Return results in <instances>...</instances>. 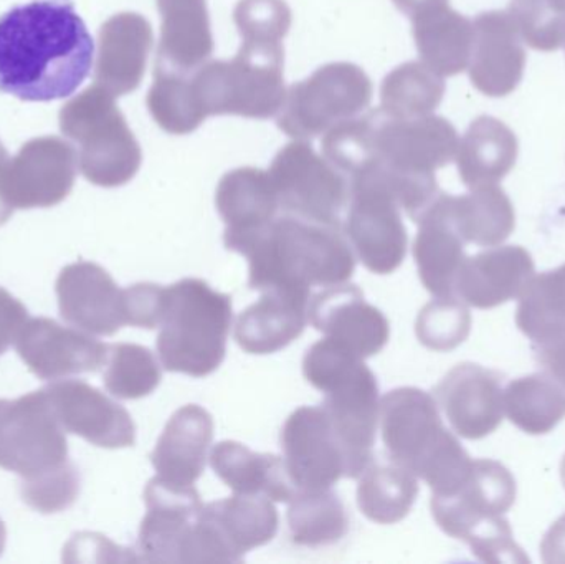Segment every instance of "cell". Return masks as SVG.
Returning a JSON list of instances; mask_svg holds the SVG:
<instances>
[{"mask_svg":"<svg viewBox=\"0 0 565 564\" xmlns=\"http://www.w3.org/2000/svg\"><path fill=\"white\" fill-rule=\"evenodd\" d=\"M95 42L70 0H33L0 17V92L22 102L73 95L92 72Z\"/></svg>","mask_w":565,"mask_h":564,"instance_id":"obj_1","label":"cell"},{"mask_svg":"<svg viewBox=\"0 0 565 564\" xmlns=\"http://www.w3.org/2000/svg\"><path fill=\"white\" fill-rule=\"evenodd\" d=\"M224 242L228 251L247 258L248 284L258 291L311 295L315 287L348 284L355 270L344 228L285 212L260 231Z\"/></svg>","mask_w":565,"mask_h":564,"instance_id":"obj_2","label":"cell"},{"mask_svg":"<svg viewBox=\"0 0 565 564\" xmlns=\"http://www.w3.org/2000/svg\"><path fill=\"white\" fill-rule=\"evenodd\" d=\"M306 381L324 394L328 414L348 460V479H359L372 464L381 419L379 384L364 358L324 338L302 358Z\"/></svg>","mask_w":565,"mask_h":564,"instance_id":"obj_3","label":"cell"},{"mask_svg":"<svg viewBox=\"0 0 565 564\" xmlns=\"http://www.w3.org/2000/svg\"><path fill=\"white\" fill-rule=\"evenodd\" d=\"M516 480L501 462L473 460L467 479L444 496H431V515L441 532L467 543L480 562L526 564L504 519L516 502Z\"/></svg>","mask_w":565,"mask_h":564,"instance_id":"obj_4","label":"cell"},{"mask_svg":"<svg viewBox=\"0 0 565 564\" xmlns=\"http://www.w3.org/2000/svg\"><path fill=\"white\" fill-rule=\"evenodd\" d=\"M382 440L392 462L444 496L470 473L473 459L441 423L438 403L417 387H398L381 401Z\"/></svg>","mask_w":565,"mask_h":564,"instance_id":"obj_5","label":"cell"},{"mask_svg":"<svg viewBox=\"0 0 565 564\" xmlns=\"http://www.w3.org/2000/svg\"><path fill=\"white\" fill-rule=\"evenodd\" d=\"M232 298L207 281L182 278L166 287L158 354L169 373L211 376L224 363L231 334Z\"/></svg>","mask_w":565,"mask_h":564,"instance_id":"obj_6","label":"cell"},{"mask_svg":"<svg viewBox=\"0 0 565 564\" xmlns=\"http://www.w3.org/2000/svg\"><path fill=\"white\" fill-rule=\"evenodd\" d=\"M116 96L95 85L60 109V129L78 145V169L99 188L128 184L141 168L142 152Z\"/></svg>","mask_w":565,"mask_h":564,"instance_id":"obj_7","label":"cell"},{"mask_svg":"<svg viewBox=\"0 0 565 564\" xmlns=\"http://www.w3.org/2000/svg\"><path fill=\"white\" fill-rule=\"evenodd\" d=\"M285 53L241 46L234 60H218L191 73L205 115L267 119L280 113L286 88Z\"/></svg>","mask_w":565,"mask_h":564,"instance_id":"obj_8","label":"cell"},{"mask_svg":"<svg viewBox=\"0 0 565 564\" xmlns=\"http://www.w3.org/2000/svg\"><path fill=\"white\" fill-rule=\"evenodd\" d=\"M372 82L354 63H329L286 92L278 128L298 141L326 135L342 121L367 111Z\"/></svg>","mask_w":565,"mask_h":564,"instance_id":"obj_9","label":"cell"},{"mask_svg":"<svg viewBox=\"0 0 565 564\" xmlns=\"http://www.w3.org/2000/svg\"><path fill=\"white\" fill-rule=\"evenodd\" d=\"M270 178L280 211L319 224L339 225L351 201V181L311 145H286L271 162Z\"/></svg>","mask_w":565,"mask_h":564,"instance_id":"obj_10","label":"cell"},{"mask_svg":"<svg viewBox=\"0 0 565 564\" xmlns=\"http://www.w3.org/2000/svg\"><path fill=\"white\" fill-rule=\"evenodd\" d=\"M351 201L344 234L359 260L372 274L388 275L404 264L407 231L401 205L379 179L361 171L349 178Z\"/></svg>","mask_w":565,"mask_h":564,"instance_id":"obj_11","label":"cell"},{"mask_svg":"<svg viewBox=\"0 0 565 564\" xmlns=\"http://www.w3.org/2000/svg\"><path fill=\"white\" fill-rule=\"evenodd\" d=\"M65 434L42 390L0 400V469L22 480L56 469L68 460Z\"/></svg>","mask_w":565,"mask_h":564,"instance_id":"obj_12","label":"cell"},{"mask_svg":"<svg viewBox=\"0 0 565 564\" xmlns=\"http://www.w3.org/2000/svg\"><path fill=\"white\" fill-rule=\"evenodd\" d=\"M78 152L58 136L26 141L0 164V195L15 209H46L65 201L75 185Z\"/></svg>","mask_w":565,"mask_h":564,"instance_id":"obj_13","label":"cell"},{"mask_svg":"<svg viewBox=\"0 0 565 564\" xmlns=\"http://www.w3.org/2000/svg\"><path fill=\"white\" fill-rule=\"evenodd\" d=\"M458 142L457 129L441 116L404 119L388 116L382 108L372 111L371 161L391 171L435 175L437 169L454 161Z\"/></svg>","mask_w":565,"mask_h":564,"instance_id":"obj_14","label":"cell"},{"mask_svg":"<svg viewBox=\"0 0 565 564\" xmlns=\"http://www.w3.org/2000/svg\"><path fill=\"white\" fill-rule=\"evenodd\" d=\"M282 462L299 490H328L348 477L341 440L322 406H302L281 430Z\"/></svg>","mask_w":565,"mask_h":564,"instance_id":"obj_15","label":"cell"},{"mask_svg":"<svg viewBox=\"0 0 565 564\" xmlns=\"http://www.w3.org/2000/svg\"><path fill=\"white\" fill-rule=\"evenodd\" d=\"M146 517L138 536L142 562L175 564L188 562L202 503L195 487H181L159 479L149 480L145 490Z\"/></svg>","mask_w":565,"mask_h":564,"instance_id":"obj_16","label":"cell"},{"mask_svg":"<svg viewBox=\"0 0 565 564\" xmlns=\"http://www.w3.org/2000/svg\"><path fill=\"white\" fill-rule=\"evenodd\" d=\"M42 391L65 433L102 449L135 446L136 426L128 411L85 381H55Z\"/></svg>","mask_w":565,"mask_h":564,"instance_id":"obj_17","label":"cell"},{"mask_svg":"<svg viewBox=\"0 0 565 564\" xmlns=\"http://www.w3.org/2000/svg\"><path fill=\"white\" fill-rule=\"evenodd\" d=\"M17 353L39 380L58 381L96 373L105 366L108 344L78 328L62 327L50 318H33L15 341Z\"/></svg>","mask_w":565,"mask_h":564,"instance_id":"obj_18","label":"cell"},{"mask_svg":"<svg viewBox=\"0 0 565 564\" xmlns=\"http://www.w3.org/2000/svg\"><path fill=\"white\" fill-rule=\"evenodd\" d=\"M308 320L324 338L364 360L381 353L391 337L387 318L355 285L322 288L309 300Z\"/></svg>","mask_w":565,"mask_h":564,"instance_id":"obj_19","label":"cell"},{"mask_svg":"<svg viewBox=\"0 0 565 564\" xmlns=\"http://www.w3.org/2000/svg\"><path fill=\"white\" fill-rule=\"evenodd\" d=\"M501 376L475 363L457 364L435 387L454 433L468 440L491 436L503 423Z\"/></svg>","mask_w":565,"mask_h":564,"instance_id":"obj_20","label":"cell"},{"mask_svg":"<svg viewBox=\"0 0 565 564\" xmlns=\"http://www.w3.org/2000/svg\"><path fill=\"white\" fill-rule=\"evenodd\" d=\"M55 291L63 320L85 333L113 337L126 324L121 288L93 262L66 265Z\"/></svg>","mask_w":565,"mask_h":564,"instance_id":"obj_21","label":"cell"},{"mask_svg":"<svg viewBox=\"0 0 565 564\" xmlns=\"http://www.w3.org/2000/svg\"><path fill=\"white\" fill-rule=\"evenodd\" d=\"M412 22L422 63L440 76L463 73L473 46V22L451 9L450 0H392Z\"/></svg>","mask_w":565,"mask_h":564,"instance_id":"obj_22","label":"cell"},{"mask_svg":"<svg viewBox=\"0 0 565 564\" xmlns=\"http://www.w3.org/2000/svg\"><path fill=\"white\" fill-rule=\"evenodd\" d=\"M471 46V83L491 98H504L520 86L526 66V50L510 13L490 10L473 22Z\"/></svg>","mask_w":565,"mask_h":564,"instance_id":"obj_23","label":"cell"},{"mask_svg":"<svg viewBox=\"0 0 565 564\" xmlns=\"http://www.w3.org/2000/svg\"><path fill=\"white\" fill-rule=\"evenodd\" d=\"M533 255L521 245H497L465 258L455 278V297L468 307L491 310L520 298L536 274Z\"/></svg>","mask_w":565,"mask_h":564,"instance_id":"obj_24","label":"cell"},{"mask_svg":"<svg viewBox=\"0 0 565 564\" xmlns=\"http://www.w3.org/2000/svg\"><path fill=\"white\" fill-rule=\"evenodd\" d=\"M152 49V26L145 17L122 12L106 20L99 29L96 53V85L125 96L145 78Z\"/></svg>","mask_w":565,"mask_h":564,"instance_id":"obj_25","label":"cell"},{"mask_svg":"<svg viewBox=\"0 0 565 564\" xmlns=\"http://www.w3.org/2000/svg\"><path fill=\"white\" fill-rule=\"evenodd\" d=\"M214 439V419L204 407L188 404L166 424L151 464L159 479L181 487H194L205 470Z\"/></svg>","mask_w":565,"mask_h":564,"instance_id":"obj_26","label":"cell"},{"mask_svg":"<svg viewBox=\"0 0 565 564\" xmlns=\"http://www.w3.org/2000/svg\"><path fill=\"white\" fill-rule=\"evenodd\" d=\"M311 295L262 291L260 300L242 311L235 340L248 354H274L298 340L305 331Z\"/></svg>","mask_w":565,"mask_h":564,"instance_id":"obj_27","label":"cell"},{"mask_svg":"<svg viewBox=\"0 0 565 564\" xmlns=\"http://www.w3.org/2000/svg\"><path fill=\"white\" fill-rule=\"evenodd\" d=\"M161 13L156 66L192 73L214 53L207 0H158Z\"/></svg>","mask_w":565,"mask_h":564,"instance_id":"obj_28","label":"cell"},{"mask_svg":"<svg viewBox=\"0 0 565 564\" xmlns=\"http://www.w3.org/2000/svg\"><path fill=\"white\" fill-rule=\"evenodd\" d=\"M211 467L238 496H262L289 503L298 492L281 457L254 453L235 440H224L212 449Z\"/></svg>","mask_w":565,"mask_h":564,"instance_id":"obj_29","label":"cell"},{"mask_svg":"<svg viewBox=\"0 0 565 564\" xmlns=\"http://www.w3.org/2000/svg\"><path fill=\"white\" fill-rule=\"evenodd\" d=\"M215 204L227 225L224 241L260 231L275 221L280 211L270 172L257 168L227 172L218 182Z\"/></svg>","mask_w":565,"mask_h":564,"instance_id":"obj_30","label":"cell"},{"mask_svg":"<svg viewBox=\"0 0 565 564\" xmlns=\"http://www.w3.org/2000/svg\"><path fill=\"white\" fill-rule=\"evenodd\" d=\"M516 135L493 116H480L471 123L458 142V172L468 189L488 188L503 181L516 164Z\"/></svg>","mask_w":565,"mask_h":564,"instance_id":"obj_31","label":"cell"},{"mask_svg":"<svg viewBox=\"0 0 565 564\" xmlns=\"http://www.w3.org/2000/svg\"><path fill=\"white\" fill-rule=\"evenodd\" d=\"M470 194L448 195L438 202L465 244L497 247L510 238L516 227V212L507 192L498 185L470 189Z\"/></svg>","mask_w":565,"mask_h":564,"instance_id":"obj_32","label":"cell"},{"mask_svg":"<svg viewBox=\"0 0 565 564\" xmlns=\"http://www.w3.org/2000/svg\"><path fill=\"white\" fill-rule=\"evenodd\" d=\"M438 198L418 221L414 258L422 284L434 297H455V278L467 254Z\"/></svg>","mask_w":565,"mask_h":564,"instance_id":"obj_33","label":"cell"},{"mask_svg":"<svg viewBox=\"0 0 565 564\" xmlns=\"http://www.w3.org/2000/svg\"><path fill=\"white\" fill-rule=\"evenodd\" d=\"M211 520L237 563L252 550L268 545L277 536L280 517L274 500L262 496H238L204 506Z\"/></svg>","mask_w":565,"mask_h":564,"instance_id":"obj_34","label":"cell"},{"mask_svg":"<svg viewBox=\"0 0 565 564\" xmlns=\"http://www.w3.org/2000/svg\"><path fill=\"white\" fill-rule=\"evenodd\" d=\"M503 404L511 424L530 436L550 434L565 419V390L550 374L511 381Z\"/></svg>","mask_w":565,"mask_h":564,"instance_id":"obj_35","label":"cell"},{"mask_svg":"<svg viewBox=\"0 0 565 564\" xmlns=\"http://www.w3.org/2000/svg\"><path fill=\"white\" fill-rule=\"evenodd\" d=\"M417 497V477L397 464H371L359 477V509L379 525L402 522L411 513Z\"/></svg>","mask_w":565,"mask_h":564,"instance_id":"obj_36","label":"cell"},{"mask_svg":"<svg viewBox=\"0 0 565 564\" xmlns=\"http://www.w3.org/2000/svg\"><path fill=\"white\" fill-rule=\"evenodd\" d=\"M516 324L533 344L564 337L565 264L527 281L520 295Z\"/></svg>","mask_w":565,"mask_h":564,"instance_id":"obj_37","label":"cell"},{"mask_svg":"<svg viewBox=\"0 0 565 564\" xmlns=\"http://www.w3.org/2000/svg\"><path fill=\"white\" fill-rule=\"evenodd\" d=\"M288 526L296 545L319 549L344 539L349 519L344 503L331 489L299 490L289 500Z\"/></svg>","mask_w":565,"mask_h":564,"instance_id":"obj_38","label":"cell"},{"mask_svg":"<svg viewBox=\"0 0 565 564\" xmlns=\"http://www.w3.org/2000/svg\"><path fill=\"white\" fill-rule=\"evenodd\" d=\"M445 95L444 76L422 62H408L385 76L381 86V108L394 118L431 115Z\"/></svg>","mask_w":565,"mask_h":564,"instance_id":"obj_39","label":"cell"},{"mask_svg":"<svg viewBox=\"0 0 565 564\" xmlns=\"http://www.w3.org/2000/svg\"><path fill=\"white\" fill-rule=\"evenodd\" d=\"M148 108L154 121L171 135H189L207 118L195 95L191 73L162 66H156Z\"/></svg>","mask_w":565,"mask_h":564,"instance_id":"obj_40","label":"cell"},{"mask_svg":"<svg viewBox=\"0 0 565 564\" xmlns=\"http://www.w3.org/2000/svg\"><path fill=\"white\" fill-rule=\"evenodd\" d=\"M105 366L103 383L118 400H142L161 384V364L154 353L141 344H111Z\"/></svg>","mask_w":565,"mask_h":564,"instance_id":"obj_41","label":"cell"},{"mask_svg":"<svg viewBox=\"0 0 565 564\" xmlns=\"http://www.w3.org/2000/svg\"><path fill=\"white\" fill-rule=\"evenodd\" d=\"M468 305L457 297H437L425 305L415 321V334L428 350L447 353L467 341L471 333Z\"/></svg>","mask_w":565,"mask_h":564,"instance_id":"obj_42","label":"cell"},{"mask_svg":"<svg viewBox=\"0 0 565 564\" xmlns=\"http://www.w3.org/2000/svg\"><path fill=\"white\" fill-rule=\"evenodd\" d=\"M235 25L242 46L285 53L282 40L291 29V9L285 0H241L235 7Z\"/></svg>","mask_w":565,"mask_h":564,"instance_id":"obj_43","label":"cell"},{"mask_svg":"<svg viewBox=\"0 0 565 564\" xmlns=\"http://www.w3.org/2000/svg\"><path fill=\"white\" fill-rule=\"evenodd\" d=\"M508 13L531 49L556 52L565 45V0H511Z\"/></svg>","mask_w":565,"mask_h":564,"instance_id":"obj_44","label":"cell"},{"mask_svg":"<svg viewBox=\"0 0 565 564\" xmlns=\"http://www.w3.org/2000/svg\"><path fill=\"white\" fill-rule=\"evenodd\" d=\"M79 476L76 467L66 460L56 469L22 480L20 496L30 509L40 513H58L70 509L78 499Z\"/></svg>","mask_w":565,"mask_h":564,"instance_id":"obj_45","label":"cell"},{"mask_svg":"<svg viewBox=\"0 0 565 564\" xmlns=\"http://www.w3.org/2000/svg\"><path fill=\"white\" fill-rule=\"evenodd\" d=\"M166 288L156 284H136L122 290L125 321L129 327L156 330L161 324Z\"/></svg>","mask_w":565,"mask_h":564,"instance_id":"obj_46","label":"cell"},{"mask_svg":"<svg viewBox=\"0 0 565 564\" xmlns=\"http://www.w3.org/2000/svg\"><path fill=\"white\" fill-rule=\"evenodd\" d=\"M131 550L119 549L106 536L96 533H79L70 540L63 550V562H136Z\"/></svg>","mask_w":565,"mask_h":564,"instance_id":"obj_47","label":"cell"},{"mask_svg":"<svg viewBox=\"0 0 565 564\" xmlns=\"http://www.w3.org/2000/svg\"><path fill=\"white\" fill-rule=\"evenodd\" d=\"M29 321V311L22 301L0 287V357L15 343Z\"/></svg>","mask_w":565,"mask_h":564,"instance_id":"obj_48","label":"cell"},{"mask_svg":"<svg viewBox=\"0 0 565 564\" xmlns=\"http://www.w3.org/2000/svg\"><path fill=\"white\" fill-rule=\"evenodd\" d=\"M534 357L546 374L565 390V334L546 343L533 344Z\"/></svg>","mask_w":565,"mask_h":564,"instance_id":"obj_49","label":"cell"},{"mask_svg":"<svg viewBox=\"0 0 565 564\" xmlns=\"http://www.w3.org/2000/svg\"><path fill=\"white\" fill-rule=\"evenodd\" d=\"M541 558L546 564H565V513L544 535Z\"/></svg>","mask_w":565,"mask_h":564,"instance_id":"obj_50","label":"cell"},{"mask_svg":"<svg viewBox=\"0 0 565 564\" xmlns=\"http://www.w3.org/2000/svg\"><path fill=\"white\" fill-rule=\"evenodd\" d=\"M13 209L3 201L2 195H0V227L12 217Z\"/></svg>","mask_w":565,"mask_h":564,"instance_id":"obj_51","label":"cell"},{"mask_svg":"<svg viewBox=\"0 0 565 564\" xmlns=\"http://www.w3.org/2000/svg\"><path fill=\"white\" fill-rule=\"evenodd\" d=\"M6 540H7L6 525H3L2 520H0V556H2L3 549H6Z\"/></svg>","mask_w":565,"mask_h":564,"instance_id":"obj_52","label":"cell"},{"mask_svg":"<svg viewBox=\"0 0 565 564\" xmlns=\"http://www.w3.org/2000/svg\"><path fill=\"white\" fill-rule=\"evenodd\" d=\"M9 158V155H7V149L3 148L2 142H0V164H2L6 159Z\"/></svg>","mask_w":565,"mask_h":564,"instance_id":"obj_53","label":"cell"},{"mask_svg":"<svg viewBox=\"0 0 565 564\" xmlns=\"http://www.w3.org/2000/svg\"><path fill=\"white\" fill-rule=\"evenodd\" d=\"M561 479H563L564 489H565V456L563 459V464H561Z\"/></svg>","mask_w":565,"mask_h":564,"instance_id":"obj_54","label":"cell"}]
</instances>
